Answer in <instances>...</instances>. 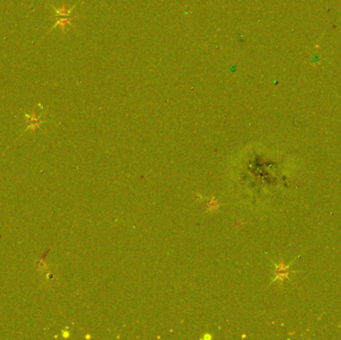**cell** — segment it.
<instances>
[{"instance_id":"cell-2","label":"cell","mask_w":341,"mask_h":340,"mask_svg":"<svg viewBox=\"0 0 341 340\" xmlns=\"http://www.w3.org/2000/svg\"><path fill=\"white\" fill-rule=\"evenodd\" d=\"M24 115H25L27 121H28V123H29V126H28L27 130H30V129L33 130L34 128H37L40 124L42 123V121H40V118H41V116L43 115V113H41L39 116H36L34 114L33 115H28L26 113Z\"/></svg>"},{"instance_id":"cell-1","label":"cell","mask_w":341,"mask_h":340,"mask_svg":"<svg viewBox=\"0 0 341 340\" xmlns=\"http://www.w3.org/2000/svg\"><path fill=\"white\" fill-rule=\"evenodd\" d=\"M79 4H80V2H77L76 4H74L71 8H66L65 5H63V7H61V8H57V7L53 6L50 3H49V6L53 9L56 18H71V17H74V16L71 15V13L73 12V10L79 5Z\"/></svg>"},{"instance_id":"cell-3","label":"cell","mask_w":341,"mask_h":340,"mask_svg":"<svg viewBox=\"0 0 341 340\" xmlns=\"http://www.w3.org/2000/svg\"><path fill=\"white\" fill-rule=\"evenodd\" d=\"M287 267H288V265L287 266H277V271H280L281 269H283V270H287ZM287 275V273L286 272H284V273H279V274H277V276H276V278L275 279H277V278H279V277H285Z\"/></svg>"}]
</instances>
